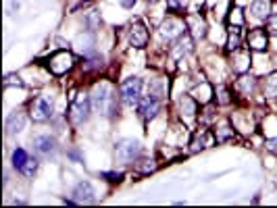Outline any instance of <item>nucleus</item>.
<instances>
[{
    "mask_svg": "<svg viewBox=\"0 0 277 208\" xmlns=\"http://www.w3.org/2000/svg\"><path fill=\"white\" fill-rule=\"evenodd\" d=\"M29 161V154L23 150V148H15L13 150V156H11V163H13V167L17 169V171H21L23 169V165Z\"/></svg>",
    "mask_w": 277,
    "mask_h": 208,
    "instance_id": "bb28decb",
    "label": "nucleus"
},
{
    "mask_svg": "<svg viewBox=\"0 0 277 208\" xmlns=\"http://www.w3.org/2000/svg\"><path fill=\"white\" fill-rule=\"evenodd\" d=\"M271 0H252L250 3V9H248V13L254 17V19H258V21H265L267 17L271 15Z\"/></svg>",
    "mask_w": 277,
    "mask_h": 208,
    "instance_id": "6ab92c4d",
    "label": "nucleus"
},
{
    "mask_svg": "<svg viewBox=\"0 0 277 208\" xmlns=\"http://www.w3.org/2000/svg\"><path fill=\"white\" fill-rule=\"evenodd\" d=\"M263 94L265 98H277V71L269 73L263 79Z\"/></svg>",
    "mask_w": 277,
    "mask_h": 208,
    "instance_id": "5701e85b",
    "label": "nucleus"
},
{
    "mask_svg": "<svg viewBox=\"0 0 277 208\" xmlns=\"http://www.w3.org/2000/svg\"><path fill=\"white\" fill-rule=\"evenodd\" d=\"M79 44H83V36L79 38ZM85 44H92V38H90V36L85 38ZM81 52H83V46H81ZM83 55H85V57H88V55H94V52H92V46H85V52H83Z\"/></svg>",
    "mask_w": 277,
    "mask_h": 208,
    "instance_id": "f704fd0d",
    "label": "nucleus"
},
{
    "mask_svg": "<svg viewBox=\"0 0 277 208\" xmlns=\"http://www.w3.org/2000/svg\"><path fill=\"white\" fill-rule=\"evenodd\" d=\"M234 90H236L242 98L252 96V92L256 90V77H254V75H248V73H240V77H238L236 83H234Z\"/></svg>",
    "mask_w": 277,
    "mask_h": 208,
    "instance_id": "dca6fc26",
    "label": "nucleus"
},
{
    "mask_svg": "<svg viewBox=\"0 0 277 208\" xmlns=\"http://www.w3.org/2000/svg\"><path fill=\"white\" fill-rule=\"evenodd\" d=\"M3 85L5 88H11V85H17V88H23V81L17 77V75H7L5 77V81H3Z\"/></svg>",
    "mask_w": 277,
    "mask_h": 208,
    "instance_id": "72a5a7b5",
    "label": "nucleus"
},
{
    "mask_svg": "<svg viewBox=\"0 0 277 208\" xmlns=\"http://www.w3.org/2000/svg\"><path fill=\"white\" fill-rule=\"evenodd\" d=\"M215 102L219 107H229L234 102V96H232V90L225 88V85H217L215 88Z\"/></svg>",
    "mask_w": 277,
    "mask_h": 208,
    "instance_id": "b1692460",
    "label": "nucleus"
},
{
    "mask_svg": "<svg viewBox=\"0 0 277 208\" xmlns=\"http://www.w3.org/2000/svg\"><path fill=\"white\" fill-rule=\"evenodd\" d=\"M215 140H217V144H225V142H229V140H234L236 137V127H232L227 121H221L219 125H215Z\"/></svg>",
    "mask_w": 277,
    "mask_h": 208,
    "instance_id": "412c9836",
    "label": "nucleus"
},
{
    "mask_svg": "<svg viewBox=\"0 0 277 208\" xmlns=\"http://www.w3.org/2000/svg\"><path fill=\"white\" fill-rule=\"evenodd\" d=\"M159 111H161V98L150 94V92L146 96H142L140 102H137V113H140V117L144 119V123L152 121L159 115Z\"/></svg>",
    "mask_w": 277,
    "mask_h": 208,
    "instance_id": "6e6552de",
    "label": "nucleus"
},
{
    "mask_svg": "<svg viewBox=\"0 0 277 208\" xmlns=\"http://www.w3.org/2000/svg\"><path fill=\"white\" fill-rule=\"evenodd\" d=\"M135 3H137V0H119V5L123 7V9H133Z\"/></svg>",
    "mask_w": 277,
    "mask_h": 208,
    "instance_id": "c9c22d12",
    "label": "nucleus"
},
{
    "mask_svg": "<svg viewBox=\"0 0 277 208\" xmlns=\"http://www.w3.org/2000/svg\"><path fill=\"white\" fill-rule=\"evenodd\" d=\"M33 148H36L38 154L48 156V154H53L57 150V140L53 135H38L36 140H33Z\"/></svg>",
    "mask_w": 277,
    "mask_h": 208,
    "instance_id": "aec40b11",
    "label": "nucleus"
},
{
    "mask_svg": "<svg viewBox=\"0 0 277 208\" xmlns=\"http://www.w3.org/2000/svg\"><path fill=\"white\" fill-rule=\"evenodd\" d=\"M73 67H75V57L71 55V52H67V50H59V52H55V55L50 57V61H48L50 73L57 75V77H63L65 73L71 71Z\"/></svg>",
    "mask_w": 277,
    "mask_h": 208,
    "instance_id": "423d86ee",
    "label": "nucleus"
},
{
    "mask_svg": "<svg viewBox=\"0 0 277 208\" xmlns=\"http://www.w3.org/2000/svg\"><path fill=\"white\" fill-rule=\"evenodd\" d=\"M142 90H144V81L140 77H127L125 81L119 83V98L127 107H137V102L142 98Z\"/></svg>",
    "mask_w": 277,
    "mask_h": 208,
    "instance_id": "7ed1b4c3",
    "label": "nucleus"
},
{
    "mask_svg": "<svg viewBox=\"0 0 277 208\" xmlns=\"http://www.w3.org/2000/svg\"><path fill=\"white\" fill-rule=\"evenodd\" d=\"M265 29L271 33V36H277V13H271L265 19Z\"/></svg>",
    "mask_w": 277,
    "mask_h": 208,
    "instance_id": "473e14b6",
    "label": "nucleus"
},
{
    "mask_svg": "<svg viewBox=\"0 0 277 208\" xmlns=\"http://www.w3.org/2000/svg\"><path fill=\"white\" fill-rule=\"evenodd\" d=\"M36 171H38V161L29 156V161L23 165V169H21L19 173H21L23 177H33V175H36Z\"/></svg>",
    "mask_w": 277,
    "mask_h": 208,
    "instance_id": "7c9ffc66",
    "label": "nucleus"
},
{
    "mask_svg": "<svg viewBox=\"0 0 277 208\" xmlns=\"http://www.w3.org/2000/svg\"><path fill=\"white\" fill-rule=\"evenodd\" d=\"M69 156H71V159H77V161H79V152H77V150H73V152H69Z\"/></svg>",
    "mask_w": 277,
    "mask_h": 208,
    "instance_id": "4c0bfd02",
    "label": "nucleus"
},
{
    "mask_svg": "<svg viewBox=\"0 0 277 208\" xmlns=\"http://www.w3.org/2000/svg\"><path fill=\"white\" fill-rule=\"evenodd\" d=\"M242 27H232L229 25V36H227V52H236L242 48V33H240Z\"/></svg>",
    "mask_w": 277,
    "mask_h": 208,
    "instance_id": "393cba45",
    "label": "nucleus"
},
{
    "mask_svg": "<svg viewBox=\"0 0 277 208\" xmlns=\"http://www.w3.org/2000/svg\"><path fill=\"white\" fill-rule=\"evenodd\" d=\"M186 29H188L186 21L177 19V17H167V19L161 23V27H159V36H161L163 42L171 44V42H175Z\"/></svg>",
    "mask_w": 277,
    "mask_h": 208,
    "instance_id": "0eeeda50",
    "label": "nucleus"
},
{
    "mask_svg": "<svg viewBox=\"0 0 277 208\" xmlns=\"http://www.w3.org/2000/svg\"><path fill=\"white\" fill-rule=\"evenodd\" d=\"M83 3H88V0H83Z\"/></svg>",
    "mask_w": 277,
    "mask_h": 208,
    "instance_id": "ea45409f",
    "label": "nucleus"
},
{
    "mask_svg": "<svg viewBox=\"0 0 277 208\" xmlns=\"http://www.w3.org/2000/svg\"><path fill=\"white\" fill-rule=\"evenodd\" d=\"M157 169H159V165H157V161H152V159L135 161V171L140 173V175H152Z\"/></svg>",
    "mask_w": 277,
    "mask_h": 208,
    "instance_id": "a878e982",
    "label": "nucleus"
},
{
    "mask_svg": "<svg viewBox=\"0 0 277 208\" xmlns=\"http://www.w3.org/2000/svg\"><path fill=\"white\" fill-rule=\"evenodd\" d=\"M123 171H102L100 173V179H105L109 183H121L123 181Z\"/></svg>",
    "mask_w": 277,
    "mask_h": 208,
    "instance_id": "c756f323",
    "label": "nucleus"
},
{
    "mask_svg": "<svg viewBox=\"0 0 277 208\" xmlns=\"http://www.w3.org/2000/svg\"><path fill=\"white\" fill-rule=\"evenodd\" d=\"M215 133L213 131H206V129H198L194 135H192V140H190V152L196 154V152H202L206 148H211L215 144Z\"/></svg>",
    "mask_w": 277,
    "mask_h": 208,
    "instance_id": "9b49d317",
    "label": "nucleus"
},
{
    "mask_svg": "<svg viewBox=\"0 0 277 208\" xmlns=\"http://www.w3.org/2000/svg\"><path fill=\"white\" fill-rule=\"evenodd\" d=\"M227 21H229V25H232V27H242V25H244V15H242V9L234 7V9L229 11Z\"/></svg>",
    "mask_w": 277,
    "mask_h": 208,
    "instance_id": "c85d7f7f",
    "label": "nucleus"
},
{
    "mask_svg": "<svg viewBox=\"0 0 277 208\" xmlns=\"http://www.w3.org/2000/svg\"><path fill=\"white\" fill-rule=\"evenodd\" d=\"M183 21H186V27H188L190 33H192L194 40H202V38L206 36V23H204V19H202L198 13H190V15H186Z\"/></svg>",
    "mask_w": 277,
    "mask_h": 208,
    "instance_id": "ddd939ff",
    "label": "nucleus"
},
{
    "mask_svg": "<svg viewBox=\"0 0 277 208\" xmlns=\"http://www.w3.org/2000/svg\"><path fill=\"white\" fill-rule=\"evenodd\" d=\"M127 38H129V44L133 48H144L150 40V33L142 23H131L127 29Z\"/></svg>",
    "mask_w": 277,
    "mask_h": 208,
    "instance_id": "4468645a",
    "label": "nucleus"
},
{
    "mask_svg": "<svg viewBox=\"0 0 277 208\" xmlns=\"http://www.w3.org/2000/svg\"><path fill=\"white\" fill-rule=\"evenodd\" d=\"M148 3H152V5H154V3H159V0H148Z\"/></svg>",
    "mask_w": 277,
    "mask_h": 208,
    "instance_id": "58836bf2",
    "label": "nucleus"
},
{
    "mask_svg": "<svg viewBox=\"0 0 277 208\" xmlns=\"http://www.w3.org/2000/svg\"><path fill=\"white\" fill-rule=\"evenodd\" d=\"M92 107L98 115L102 117H113L117 113V96H115V88H113V83L109 81H98L94 83V88H92Z\"/></svg>",
    "mask_w": 277,
    "mask_h": 208,
    "instance_id": "f257e3e1",
    "label": "nucleus"
},
{
    "mask_svg": "<svg viewBox=\"0 0 277 208\" xmlns=\"http://www.w3.org/2000/svg\"><path fill=\"white\" fill-rule=\"evenodd\" d=\"M186 7H188V0H167V9L171 13H183Z\"/></svg>",
    "mask_w": 277,
    "mask_h": 208,
    "instance_id": "2f4dec72",
    "label": "nucleus"
},
{
    "mask_svg": "<svg viewBox=\"0 0 277 208\" xmlns=\"http://www.w3.org/2000/svg\"><path fill=\"white\" fill-rule=\"evenodd\" d=\"M55 115V104L53 98L48 96H36L29 102V117L33 123H46Z\"/></svg>",
    "mask_w": 277,
    "mask_h": 208,
    "instance_id": "20e7f679",
    "label": "nucleus"
},
{
    "mask_svg": "<svg viewBox=\"0 0 277 208\" xmlns=\"http://www.w3.org/2000/svg\"><path fill=\"white\" fill-rule=\"evenodd\" d=\"M90 104H92V98L88 94H77L75 98L71 96V104H69V121L77 127V125H83L85 121L90 117Z\"/></svg>",
    "mask_w": 277,
    "mask_h": 208,
    "instance_id": "f03ea898",
    "label": "nucleus"
},
{
    "mask_svg": "<svg viewBox=\"0 0 277 208\" xmlns=\"http://www.w3.org/2000/svg\"><path fill=\"white\" fill-rule=\"evenodd\" d=\"M265 146H267L269 150H277V140H267Z\"/></svg>",
    "mask_w": 277,
    "mask_h": 208,
    "instance_id": "e433bc0d",
    "label": "nucleus"
},
{
    "mask_svg": "<svg viewBox=\"0 0 277 208\" xmlns=\"http://www.w3.org/2000/svg\"><path fill=\"white\" fill-rule=\"evenodd\" d=\"M177 107H179V117L186 125H192L198 119V100L192 94H183L177 102Z\"/></svg>",
    "mask_w": 277,
    "mask_h": 208,
    "instance_id": "1a4fd4ad",
    "label": "nucleus"
},
{
    "mask_svg": "<svg viewBox=\"0 0 277 208\" xmlns=\"http://www.w3.org/2000/svg\"><path fill=\"white\" fill-rule=\"evenodd\" d=\"M102 67V57L100 55H88V59L83 61V71H96Z\"/></svg>",
    "mask_w": 277,
    "mask_h": 208,
    "instance_id": "cd10ccee",
    "label": "nucleus"
},
{
    "mask_svg": "<svg viewBox=\"0 0 277 208\" xmlns=\"http://www.w3.org/2000/svg\"><path fill=\"white\" fill-rule=\"evenodd\" d=\"M25 115L21 111H15L7 117V123H5V129H7V135H15V133H21L25 129Z\"/></svg>",
    "mask_w": 277,
    "mask_h": 208,
    "instance_id": "a211bd4d",
    "label": "nucleus"
},
{
    "mask_svg": "<svg viewBox=\"0 0 277 208\" xmlns=\"http://www.w3.org/2000/svg\"><path fill=\"white\" fill-rule=\"evenodd\" d=\"M73 200L77 204H88V202H94V187L90 181H79L75 187H73V192H71Z\"/></svg>",
    "mask_w": 277,
    "mask_h": 208,
    "instance_id": "f3484780",
    "label": "nucleus"
},
{
    "mask_svg": "<svg viewBox=\"0 0 277 208\" xmlns=\"http://www.w3.org/2000/svg\"><path fill=\"white\" fill-rule=\"evenodd\" d=\"M192 96L198 100L200 107H204V104H209V102H213V100H215V90H213V88H211V85L206 83V81H202V83L198 85V88L192 92Z\"/></svg>",
    "mask_w": 277,
    "mask_h": 208,
    "instance_id": "4be33fe9",
    "label": "nucleus"
},
{
    "mask_svg": "<svg viewBox=\"0 0 277 208\" xmlns=\"http://www.w3.org/2000/svg\"><path fill=\"white\" fill-rule=\"evenodd\" d=\"M246 44L250 50L254 52H265L267 46H269V31L263 29V27H254L248 31V36H246Z\"/></svg>",
    "mask_w": 277,
    "mask_h": 208,
    "instance_id": "9d476101",
    "label": "nucleus"
},
{
    "mask_svg": "<svg viewBox=\"0 0 277 208\" xmlns=\"http://www.w3.org/2000/svg\"><path fill=\"white\" fill-rule=\"evenodd\" d=\"M142 156V146L135 140H119L115 144V159L123 165H133L135 161H140Z\"/></svg>",
    "mask_w": 277,
    "mask_h": 208,
    "instance_id": "39448f33",
    "label": "nucleus"
},
{
    "mask_svg": "<svg viewBox=\"0 0 277 208\" xmlns=\"http://www.w3.org/2000/svg\"><path fill=\"white\" fill-rule=\"evenodd\" d=\"M192 48H194V38H192V33L186 29L181 36L175 40V46L171 48V57L175 59V61H179V59L188 57L190 52H192Z\"/></svg>",
    "mask_w": 277,
    "mask_h": 208,
    "instance_id": "f8f14e48",
    "label": "nucleus"
},
{
    "mask_svg": "<svg viewBox=\"0 0 277 208\" xmlns=\"http://www.w3.org/2000/svg\"><path fill=\"white\" fill-rule=\"evenodd\" d=\"M250 48H240L236 52H232V67H234V71L236 73H248V69H250Z\"/></svg>",
    "mask_w": 277,
    "mask_h": 208,
    "instance_id": "2eb2a0df",
    "label": "nucleus"
}]
</instances>
